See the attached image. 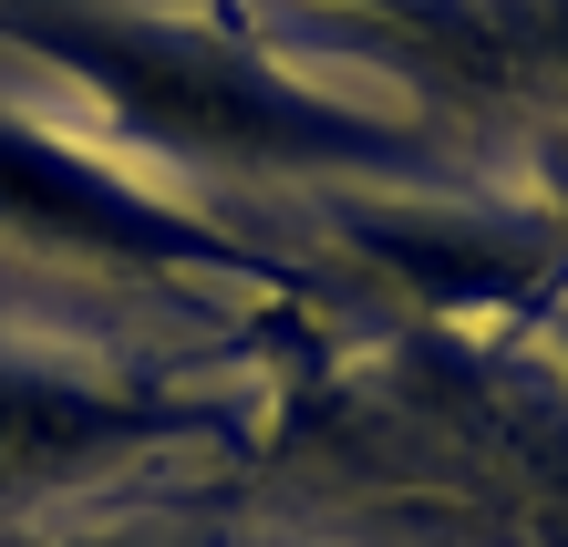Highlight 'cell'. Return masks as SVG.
<instances>
[{"mask_svg": "<svg viewBox=\"0 0 568 547\" xmlns=\"http://www.w3.org/2000/svg\"><path fill=\"white\" fill-rule=\"evenodd\" d=\"M0 42L52 62L93 104L104 145L135 165L270 176V186H362V196H476L465 155L434 124L300 73L227 11H176V0H0Z\"/></svg>", "mask_w": 568, "mask_h": 547, "instance_id": "6da1fadb", "label": "cell"}, {"mask_svg": "<svg viewBox=\"0 0 568 547\" xmlns=\"http://www.w3.org/2000/svg\"><path fill=\"white\" fill-rule=\"evenodd\" d=\"M0 237L42 259H83L114 280H248V290H290V269L270 237L227 227L217 207L155 186L135 155L62 134L42 114H0Z\"/></svg>", "mask_w": 568, "mask_h": 547, "instance_id": "7a4b0ae2", "label": "cell"}, {"mask_svg": "<svg viewBox=\"0 0 568 547\" xmlns=\"http://www.w3.org/2000/svg\"><path fill=\"white\" fill-rule=\"evenodd\" d=\"M196 434H217V414L135 362L0 341V517L62 506L145 455H176Z\"/></svg>", "mask_w": 568, "mask_h": 547, "instance_id": "3957f363", "label": "cell"}, {"mask_svg": "<svg viewBox=\"0 0 568 547\" xmlns=\"http://www.w3.org/2000/svg\"><path fill=\"white\" fill-rule=\"evenodd\" d=\"M62 547H176V537H145V527H114V537H62Z\"/></svg>", "mask_w": 568, "mask_h": 547, "instance_id": "277c9868", "label": "cell"}]
</instances>
